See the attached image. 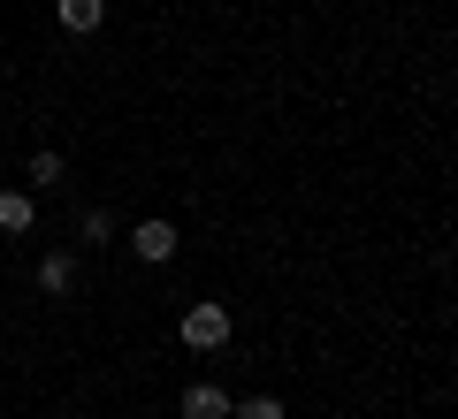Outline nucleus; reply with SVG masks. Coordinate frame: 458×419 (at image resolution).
Returning a JSON list of instances; mask_svg holds the SVG:
<instances>
[{
  "instance_id": "2",
  "label": "nucleus",
  "mask_w": 458,
  "mask_h": 419,
  "mask_svg": "<svg viewBox=\"0 0 458 419\" xmlns=\"http://www.w3.org/2000/svg\"><path fill=\"white\" fill-rule=\"evenodd\" d=\"M176 244H183V237H176V222H138V229H131V252L146 259V267L176 259Z\"/></svg>"
},
{
  "instance_id": "5",
  "label": "nucleus",
  "mask_w": 458,
  "mask_h": 419,
  "mask_svg": "<svg viewBox=\"0 0 458 419\" xmlns=\"http://www.w3.org/2000/svg\"><path fill=\"white\" fill-rule=\"evenodd\" d=\"M38 290H47V297H69V290H77V259H69V252H47V259H38Z\"/></svg>"
},
{
  "instance_id": "1",
  "label": "nucleus",
  "mask_w": 458,
  "mask_h": 419,
  "mask_svg": "<svg viewBox=\"0 0 458 419\" xmlns=\"http://www.w3.org/2000/svg\"><path fill=\"white\" fill-rule=\"evenodd\" d=\"M183 343L191 351H222L229 343V306H191L183 313Z\"/></svg>"
},
{
  "instance_id": "4",
  "label": "nucleus",
  "mask_w": 458,
  "mask_h": 419,
  "mask_svg": "<svg viewBox=\"0 0 458 419\" xmlns=\"http://www.w3.org/2000/svg\"><path fill=\"white\" fill-rule=\"evenodd\" d=\"M54 16H62V31H99V23H107V0H54Z\"/></svg>"
},
{
  "instance_id": "6",
  "label": "nucleus",
  "mask_w": 458,
  "mask_h": 419,
  "mask_svg": "<svg viewBox=\"0 0 458 419\" xmlns=\"http://www.w3.org/2000/svg\"><path fill=\"white\" fill-rule=\"evenodd\" d=\"M31 191H0V229H8V237H23V229H31Z\"/></svg>"
},
{
  "instance_id": "7",
  "label": "nucleus",
  "mask_w": 458,
  "mask_h": 419,
  "mask_svg": "<svg viewBox=\"0 0 458 419\" xmlns=\"http://www.w3.org/2000/svg\"><path fill=\"white\" fill-rule=\"evenodd\" d=\"M229 419H283V397H245V404H229Z\"/></svg>"
},
{
  "instance_id": "8",
  "label": "nucleus",
  "mask_w": 458,
  "mask_h": 419,
  "mask_svg": "<svg viewBox=\"0 0 458 419\" xmlns=\"http://www.w3.org/2000/svg\"><path fill=\"white\" fill-rule=\"evenodd\" d=\"M31 183H62V153H31Z\"/></svg>"
},
{
  "instance_id": "3",
  "label": "nucleus",
  "mask_w": 458,
  "mask_h": 419,
  "mask_svg": "<svg viewBox=\"0 0 458 419\" xmlns=\"http://www.w3.org/2000/svg\"><path fill=\"white\" fill-rule=\"evenodd\" d=\"M183 419H229V389L191 381V389H183Z\"/></svg>"
}]
</instances>
